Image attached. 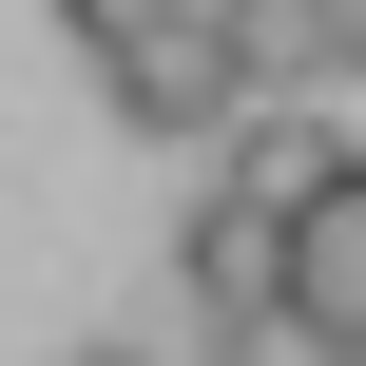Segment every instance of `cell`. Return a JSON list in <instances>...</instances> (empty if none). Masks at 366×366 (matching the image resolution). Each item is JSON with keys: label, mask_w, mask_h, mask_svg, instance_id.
Returning <instances> with one entry per match:
<instances>
[{"label": "cell", "mask_w": 366, "mask_h": 366, "mask_svg": "<svg viewBox=\"0 0 366 366\" xmlns=\"http://www.w3.org/2000/svg\"><path fill=\"white\" fill-rule=\"evenodd\" d=\"M39 19H58V39L97 58V39H135V19H174V0H39Z\"/></svg>", "instance_id": "obj_4"}, {"label": "cell", "mask_w": 366, "mask_h": 366, "mask_svg": "<svg viewBox=\"0 0 366 366\" xmlns=\"http://www.w3.org/2000/svg\"><path fill=\"white\" fill-rule=\"evenodd\" d=\"M212 39L251 97H328V0H212Z\"/></svg>", "instance_id": "obj_3"}, {"label": "cell", "mask_w": 366, "mask_h": 366, "mask_svg": "<svg viewBox=\"0 0 366 366\" xmlns=\"http://www.w3.org/2000/svg\"><path fill=\"white\" fill-rule=\"evenodd\" d=\"M270 328L328 347V366H366V154H328V174L290 193V290H270Z\"/></svg>", "instance_id": "obj_1"}, {"label": "cell", "mask_w": 366, "mask_h": 366, "mask_svg": "<svg viewBox=\"0 0 366 366\" xmlns=\"http://www.w3.org/2000/svg\"><path fill=\"white\" fill-rule=\"evenodd\" d=\"M328 77H366V0H328Z\"/></svg>", "instance_id": "obj_5"}, {"label": "cell", "mask_w": 366, "mask_h": 366, "mask_svg": "<svg viewBox=\"0 0 366 366\" xmlns=\"http://www.w3.org/2000/svg\"><path fill=\"white\" fill-rule=\"evenodd\" d=\"M270 290H290V212L193 193V232H174V328H193V347H270Z\"/></svg>", "instance_id": "obj_2"}]
</instances>
